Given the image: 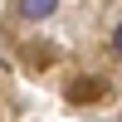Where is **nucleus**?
<instances>
[{
  "label": "nucleus",
  "mask_w": 122,
  "mask_h": 122,
  "mask_svg": "<svg viewBox=\"0 0 122 122\" xmlns=\"http://www.w3.org/2000/svg\"><path fill=\"white\" fill-rule=\"evenodd\" d=\"M59 10V0H20V15L25 20H49Z\"/></svg>",
  "instance_id": "f257e3e1"
},
{
  "label": "nucleus",
  "mask_w": 122,
  "mask_h": 122,
  "mask_svg": "<svg viewBox=\"0 0 122 122\" xmlns=\"http://www.w3.org/2000/svg\"><path fill=\"white\" fill-rule=\"evenodd\" d=\"M112 49H117V54H122V25L112 29Z\"/></svg>",
  "instance_id": "f03ea898"
}]
</instances>
